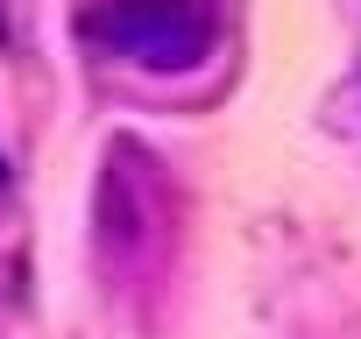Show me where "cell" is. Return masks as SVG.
Here are the masks:
<instances>
[{
    "mask_svg": "<svg viewBox=\"0 0 361 339\" xmlns=\"http://www.w3.org/2000/svg\"><path fill=\"white\" fill-rule=\"evenodd\" d=\"M85 36L128 64L149 71H185L199 57H213L220 43V8L213 0H106L85 15Z\"/></svg>",
    "mask_w": 361,
    "mask_h": 339,
    "instance_id": "obj_1",
    "label": "cell"
},
{
    "mask_svg": "<svg viewBox=\"0 0 361 339\" xmlns=\"http://www.w3.org/2000/svg\"><path fill=\"white\" fill-rule=\"evenodd\" d=\"M92 226H99V262L106 269H142L170 226L163 212V184L149 177V155L135 141L106 148V170H99V191H92Z\"/></svg>",
    "mask_w": 361,
    "mask_h": 339,
    "instance_id": "obj_2",
    "label": "cell"
},
{
    "mask_svg": "<svg viewBox=\"0 0 361 339\" xmlns=\"http://www.w3.org/2000/svg\"><path fill=\"white\" fill-rule=\"evenodd\" d=\"M0 43H8V0H0Z\"/></svg>",
    "mask_w": 361,
    "mask_h": 339,
    "instance_id": "obj_3",
    "label": "cell"
},
{
    "mask_svg": "<svg viewBox=\"0 0 361 339\" xmlns=\"http://www.w3.org/2000/svg\"><path fill=\"white\" fill-rule=\"evenodd\" d=\"M0 184H8V162H0Z\"/></svg>",
    "mask_w": 361,
    "mask_h": 339,
    "instance_id": "obj_4",
    "label": "cell"
}]
</instances>
